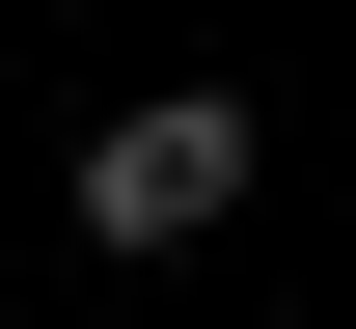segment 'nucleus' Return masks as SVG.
Returning a JSON list of instances; mask_svg holds the SVG:
<instances>
[{
    "label": "nucleus",
    "instance_id": "nucleus-1",
    "mask_svg": "<svg viewBox=\"0 0 356 329\" xmlns=\"http://www.w3.org/2000/svg\"><path fill=\"white\" fill-rule=\"evenodd\" d=\"M220 220H247V110L220 83H165V110L83 138V247H110V275H165V247H220Z\"/></svg>",
    "mask_w": 356,
    "mask_h": 329
}]
</instances>
